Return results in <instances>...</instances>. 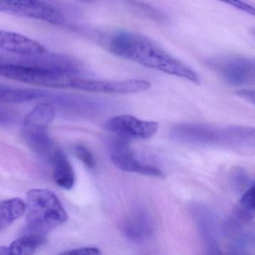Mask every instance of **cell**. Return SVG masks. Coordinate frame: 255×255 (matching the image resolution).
<instances>
[{"label": "cell", "mask_w": 255, "mask_h": 255, "mask_svg": "<svg viewBox=\"0 0 255 255\" xmlns=\"http://www.w3.org/2000/svg\"><path fill=\"white\" fill-rule=\"evenodd\" d=\"M234 177H235L236 184H237L238 186H241V187L246 186V183L249 181V179L244 172L237 173Z\"/></svg>", "instance_id": "obj_25"}, {"label": "cell", "mask_w": 255, "mask_h": 255, "mask_svg": "<svg viewBox=\"0 0 255 255\" xmlns=\"http://www.w3.org/2000/svg\"><path fill=\"white\" fill-rule=\"evenodd\" d=\"M0 50L26 56H38L47 52L46 47L38 41L2 29H0Z\"/></svg>", "instance_id": "obj_13"}, {"label": "cell", "mask_w": 255, "mask_h": 255, "mask_svg": "<svg viewBox=\"0 0 255 255\" xmlns=\"http://www.w3.org/2000/svg\"><path fill=\"white\" fill-rule=\"evenodd\" d=\"M124 1L132 11H135L136 14H139L142 17L158 22H162L165 20V15L160 11L145 2H141L138 0H124Z\"/></svg>", "instance_id": "obj_19"}, {"label": "cell", "mask_w": 255, "mask_h": 255, "mask_svg": "<svg viewBox=\"0 0 255 255\" xmlns=\"http://www.w3.org/2000/svg\"><path fill=\"white\" fill-rule=\"evenodd\" d=\"M254 195H255V185L252 183L249 186L247 190L242 195L240 200V204L241 207L255 212V201H254Z\"/></svg>", "instance_id": "obj_21"}, {"label": "cell", "mask_w": 255, "mask_h": 255, "mask_svg": "<svg viewBox=\"0 0 255 255\" xmlns=\"http://www.w3.org/2000/svg\"><path fill=\"white\" fill-rule=\"evenodd\" d=\"M56 115L54 106L50 103L38 104L25 118L22 134L29 147L35 153L49 156L54 150L47 129Z\"/></svg>", "instance_id": "obj_4"}, {"label": "cell", "mask_w": 255, "mask_h": 255, "mask_svg": "<svg viewBox=\"0 0 255 255\" xmlns=\"http://www.w3.org/2000/svg\"><path fill=\"white\" fill-rule=\"evenodd\" d=\"M47 242V237L45 234H24L8 246V255H32Z\"/></svg>", "instance_id": "obj_17"}, {"label": "cell", "mask_w": 255, "mask_h": 255, "mask_svg": "<svg viewBox=\"0 0 255 255\" xmlns=\"http://www.w3.org/2000/svg\"><path fill=\"white\" fill-rule=\"evenodd\" d=\"M10 115L5 110L0 109V124L6 123L10 119Z\"/></svg>", "instance_id": "obj_26"}, {"label": "cell", "mask_w": 255, "mask_h": 255, "mask_svg": "<svg viewBox=\"0 0 255 255\" xmlns=\"http://www.w3.org/2000/svg\"><path fill=\"white\" fill-rule=\"evenodd\" d=\"M248 222L234 215L227 220L224 225V234L229 244L230 250L234 255L244 254L245 251L254 244V237L250 231L246 230Z\"/></svg>", "instance_id": "obj_14"}, {"label": "cell", "mask_w": 255, "mask_h": 255, "mask_svg": "<svg viewBox=\"0 0 255 255\" xmlns=\"http://www.w3.org/2000/svg\"><path fill=\"white\" fill-rule=\"evenodd\" d=\"M79 1H81V2H87V3H92V2H96L98 0H79Z\"/></svg>", "instance_id": "obj_28"}, {"label": "cell", "mask_w": 255, "mask_h": 255, "mask_svg": "<svg viewBox=\"0 0 255 255\" xmlns=\"http://www.w3.org/2000/svg\"><path fill=\"white\" fill-rule=\"evenodd\" d=\"M105 44L110 53L122 59L184 79L195 84L200 83L198 74L192 68L139 34L129 31H116L109 35Z\"/></svg>", "instance_id": "obj_1"}, {"label": "cell", "mask_w": 255, "mask_h": 255, "mask_svg": "<svg viewBox=\"0 0 255 255\" xmlns=\"http://www.w3.org/2000/svg\"><path fill=\"white\" fill-rule=\"evenodd\" d=\"M76 156L88 168H95L96 166V160L92 152L83 145H77L74 148Z\"/></svg>", "instance_id": "obj_20"}, {"label": "cell", "mask_w": 255, "mask_h": 255, "mask_svg": "<svg viewBox=\"0 0 255 255\" xmlns=\"http://www.w3.org/2000/svg\"><path fill=\"white\" fill-rule=\"evenodd\" d=\"M53 177L56 184L65 189H72L75 183V174L71 162L63 151L55 148L50 155Z\"/></svg>", "instance_id": "obj_15"}, {"label": "cell", "mask_w": 255, "mask_h": 255, "mask_svg": "<svg viewBox=\"0 0 255 255\" xmlns=\"http://www.w3.org/2000/svg\"><path fill=\"white\" fill-rule=\"evenodd\" d=\"M171 135L174 139L187 144H213L225 138L229 140L228 129L222 131L200 124L177 125L171 129Z\"/></svg>", "instance_id": "obj_8"}, {"label": "cell", "mask_w": 255, "mask_h": 255, "mask_svg": "<svg viewBox=\"0 0 255 255\" xmlns=\"http://www.w3.org/2000/svg\"><path fill=\"white\" fill-rule=\"evenodd\" d=\"M26 225L24 234L47 235L68 220V214L59 198L51 191L30 189L26 194Z\"/></svg>", "instance_id": "obj_2"}, {"label": "cell", "mask_w": 255, "mask_h": 255, "mask_svg": "<svg viewBox=\"0 0 255 255\" xmlns=\"http://www.w3.org/2000/svg\"><path fill=\"white\" fill-rule=\"evenodd\" d=\"M158 128L157 122L140 120L130 115L116 116L105 124L107 130L125 138L147 139L156 133Z\"/></svg>", "instance_id": "obj_6"}, {"label": "cell", "mask_w": 255, "mask_h": 255, "mask_svg": "<svg viewBox=\"0 0 255 255\" xmlns=\"http://www.w3.org/2000/svg\"><path fill=\"white\" fill-rule=\"evenodd\" d=\"M0 12L57 26L65 21V16L59 10L43 0H0Z\"/></svg>", "instance_id": "obj_5"}, {"label": "cell", "mask_w": 255, "mask_h": 255, "mask_svg": "<svg viewBox=\"0 0 255 255\" xmlns=\"http://www.w3.org/2000/svg\"><path fill=\"white\" fill-rule=\"evenodd\" d=\"M213 67L231 86H246L255 80V61L249 58H225L214 61Z\"/></svg>", "instance_id": "obj_7"}, {"label": "cell", "mask_w": 255, "mask_h": 255, "mask_svg": "<svg viewBox=\"0 0 255 255\" xmlns=\"http://www.w3.org/2000/svg\"><path fill=\"white\" fill-rule=\"evenodd\" d=\"M219 2H223L230 6L234 7L241 11L247 14L255 15V8L253 5L244 2L243 0H217Z\"/></svg>", "instance_id": "obj_22"}, {"label": "cell", "mask_w": 255, "mask_h": 255, "mask_svg": "<svg viewBox=\"0 0 255 255\" xmlns=\"http://www.w3.org/2000/svg\"><path fill=\"white\" fill-rule=\"evenodd\" d=\"M122 227L125 237L137 244L148 241L154 232L153 218L143 208H136L131 212L124 221Z\"/></svg>", "instance_id": "obj_12"}, {"label": "cell", "mask_w": 255, "mask_h": 255, "mask_svg": "<svg viewBox=\"0 0 255 255\" xmlns=\"http://www.w3.org/2000/svg\"><path fill=\"white\" fill-rule=\"evenodd\" d=\"M0 255H8V247H0Z\"/></svg>", "instance_id": "obj_27"}, {"label": "cell", "mask_w": 255, "mask_h": 255, "mask_svg": "<svg viewBox=\"0 0 255 255\" xmlns=\"http://www.w3.org/2000/svg\"><path fill=\"white\" fill-rule=\"evenodd\" d=\"M192 214L208 253L211 255L222 254L219 245L217 221L210 209L201 204H195L192 208Z\"/></svg>", "instance_id": "obj_11"}, {"label": "cell", "mask_w": 255, "mask_h": 255, "mask_svg": "<svg viewBox=\"0 0 255 255\" xmlns=\"http://www.w3.org/2000/svg\"><path fill=\"white\" fill-rule=\"evenodd\" d=\"M47 93L39 89H22L0 83V103L20 104L44 98Z\"/></svg>", "instance_id": "obj_16"}, {"label": "cell", "mask_w": 255, "mask_h": 255, "mask_svg": "<svg viewBox=\"0 0 255 255\" xmlns=\"http://www.w3.org/2000/svg\"><path fill=\"white\" fill-rule=\"evenodd\" d=\"M147 80H99L83 78L80 83V91L104 94H135L145 92L150 88Z\"/></svg>", "instance_id": "obj_10"}, {"label": "cell", "mask_w": 255, "mask_h": 255, "mask_svg": "<svg viewBox=\"0 0 255 255\" xmlns=\"http://www.w3.org/2000/svg\"><path fill=\"white\" fill-rule=\"evenodd\" d=\"M110 156L114 165L122 171L150 177H165V173L161 168L142 160L130 147L123 143L113 145Z\"/></svg>", "instance_id": "obj_9"}, {"label": "cell", "mask_w": 255, "mask_h": 255, "mask_svg": "<svg viewBox=\"0 0 255 255\" xmlns=\"http://www.w3.org/2000/svg\"><path fill=\"white\" fill-rule=\"evenodd\" d=\"M0 77L33 86L74 89L78 75L41 65L0 63Z\"/></svg>", "instance_id": "obj_3"}, {"label": "cell", "mask_w": 255, "mask_h": 255, "mask_svg": "<svg viewBox=\"0 0 255 255\" xmlns=\"http://www.w3.org/2000/svg\"><path fill=\"white\" fill-rule=\"evenodd\" d=\"M26 202L14 198L0 202V232L14 223L26 213Z\"/></svg>", "instance_id": "obj_18"}, {"label": "cell", "mask_w": 255, "mask_h": 255, "mask_svg": "<svg viewBox=\"0 0 255 255\" xmlns=\"http://www.w3.org/2000/svg\"><path fill=\"white\" fill-rule=\"evenodd\" d=\"M102 253L98 248L83 247L79 249H72L68 252H63L62 255H98Z\"/></svg>", "instance_id": "obj_23"}, {"label": "cell", "mask_w": 255, "mask_h": 255, "mask_svg": "<svg viewBox=\"0 0 255 255\" xmlns=\"http://www.w3.org/2000/svg\"><path fill=\"white\" fill-rule=\"evenodd\" d=\"M237 96L240 97L242 99L245 100L247 102L255 104V91L248 89H242L236 92Z\"/></svg>", "instance_id": "obj_24"}]
</instances>
